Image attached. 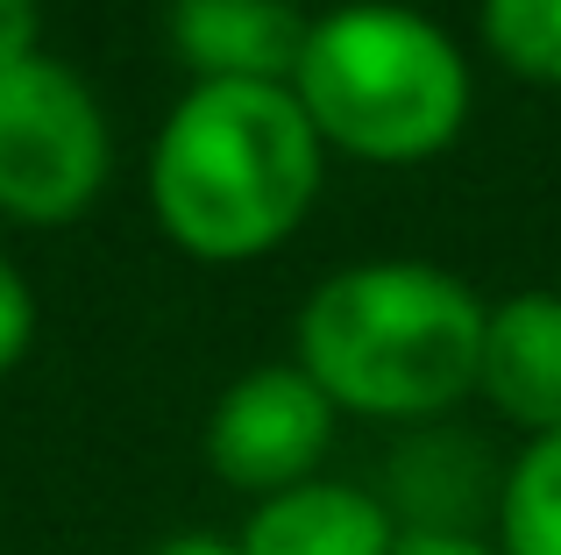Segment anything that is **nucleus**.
Segmentation results:
<instances>
[{
  "mask_svg": "<svg viewBox=\"0 0 561 555\" xmlns=\"http://www.w3.org/2000/svg\"><path fill=\"white\" fill-rule=\"evenodd\" d=\"M483 36L519 79L561 86V0H483Z\"/></svg>",
  "mask_w": 561,
  "mask_h": 555,
  "instance_id": "obj_10",
  "label": "nucleus"
},
{
  "mask_svg": "<svg viewBox=\"0 0 561 555\" xmlns=\"http://www.w3.org/2000/svg\"><path fill=\"white\" fill-rule=\"evenodd\" d=\"M107 179V122L57 57L0 65V207L14 222H71Z\"/></svg>",
  "mask_w": 561,
  "mask_h": 555,
  "instance_id": "obj_4",
  "label": "nucleus"
},
{
  "mask_svg": "<svg viewBox=\"0 0 561 555\" xmlns=\"http://www.w3.org/2000/svg\"><path fill=\"white\" fill-rule=\"evenodd\" d=\"M491 306L440 264H348L299 306V371L348 414H440L477 392Z\"/></svg>",
  "mask_w": 561,
  "mask_h": 555,
  "instance_id": "obj_2",
  "label": "nucleus"
},
{
  "mask_svg": "<svg viewBox=\"0 0 561 555\" xmlns=\"http://www.w3.org/2000/svg\"><path fill=\"white\" fill-rule=\"evenodd\" d=\"M334 442V399L299 371V363H256L220 392L214 420H206V456L234 491H277L306 485L313 463Z\"/></svg>",
  "mask_w": 561,
  "mask_h": 555,
  "instance_id": "obj_5",
  "label": "nucleus"
},
{
  "mask_svg": "<svg viewBox=\"0 0 561 555\" xmlns=\"http://www.w3.org/2000/svg\"><path fill=\"white\" fill-rule=\"evenodd\" d=\"M306 14L291 0H179L171 36L199 79H271L291 86V65L306 50Z\"/></svg>",
  "mask_w": 561,
  "mask_h": 555,
  "instance_id": "obj_7",
  "label": "nucleus"
},
{
  "mask_svg": "<svg viewBox=\"0 0 561 555\" xmlns=\"http://www.w3.org/2000/svg\"><path fill=\"white\" fill-rule=\"evenodd\" d=\"M477 392L526 434L561 428V292H512L491 306Z\"/></svg>",
  "mask_w": 561,
  "mask_h": 555,
  "instance_id": "obj_6",
  "label": "nucleus"
},
{
  "mask_svg": "<svg viewBox=\"0 0 561 555\" xmlns=\"http://www.w3.org/2000/svg\"><path fill=\"white\" fill-rule=\"evenodd\" d=\"M398 555H497V548H483V542H469V534H398Z\"/></svg>",
  "mask_w": 561,
  "mask_h": 555,
  "instance_id": "obj_13",
  "label": "nucleus"
},
{
  "mask_svg": "<svg viewBox=\"0 0 561 555\" xmlns=\"http://www.w3.org/2000/svg\"><path fill=\"white\" fill-rule=\"evenodd\" d=\"M28 335H36V299H28L22 271L0 257V371H14V363H22Z\"/></svg>",
  "mask_w": 561,
  "mask_h": 555,
  "instance_id": "obj_11",
  "label": "nucleus"
},
{
  "mask_svg": "<svg viewBox=\"0 0 561 555\" xmlns=\"http://www.w3.org/2000/svg\"><path fill=\"white\" fill-rule=\"evenodd\" d=\"M306 122L334 150L412 165L455 143L469 114V65L440 22L398 0H348L306 29L291 65Z\"/></svg>",
  "mask_w": 561,
  "mask_h": 555,
  "instance_id": "obj_3",
  "label": "nucleus"
},
{
  "mask_svg": "<svg viewBox=\"0 0 561 555\" xmlns=\"http://www.w3.org/2000/svg\"><path fill=\"white\" fill-rule=\"evenodd\" d=\"M36 57V0H0V65Z\"/></svg>",
  "mask_w": 561,
  "mask_h": 555,
  "instance_id": "obj_12",
  "label": "nucleus"
},
{
  "mask_svg": "<svg viewBox=\"0 0 561 555\" xmlns=\"http://www.w3.org/2000/svg\"><path fill=\"white\" fill-rule=\"evenodd\" d=\"M320 185V128L271 79H199L150 157V200L171 242L206 264L263 257L299 228Z\"/></svg>",
  "mask_w": 561,
  "mask_h": 555,
  "instance_id": "obj_1",
  "label": "nucleus"
},
{
  "mask_svg": "<svg viewBox=\"0 0 561 555\" xmlns=\"http://www.w3.org/2000/svg\"><path fill=\"white\" fill-rule=\"evenodd\" d=\"M150 555H242V548L220 542V534H171V542H157Z\"/></svg>",
  "mask_w": 561,
  "mask_h": 555,
  "instance_id": "obj_14",
  "label": "nucleus"
},
{
  "mask_svg": "<svg viewBox=\"0 0 561 555\" xmlns=\"http://www.w3.org/2000/svg\"><path fill=\"white\" fill-rule=\"evenodd\" d=\"M497 555H561V428L534 434L497 491Z\"/></svg>",
  "mask_w": 561,
  "mask_h": 555,
  "instance_id": "obj_9",
  "label": "nucleus"
},
{
  "mask_svg": "<svg viewBox=\"0 0 561 555\" xmlns=\"http://www.w3.org/2000/svg\"><path fill=\"white\" fill-rule=\"evenodd\" d=\"M242 555H398V528L363 485H334V477H306V485L277 491L249 513Z\"/></svg>",
  "mask_w": 561,
  "mask_h": 555,
  "instance_id": "obj_8",
  "label": "nucleus"
}]
</instances>
